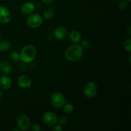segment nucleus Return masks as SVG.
Returning a JSON list of instances; mask_svg holds the SVG:
<instances>
[{"label":"nucleus","instance_id":"obj_6","mask_svg":"<svg viewBox=\"0 0 131 131\" xmlns=\"http://www.w3.org/2000/svg\"><path fill=\"white\" fill-rule=\"evenodd\" d=\"M98 92V87L97 85L93 81L88 82L84 85L83 88V93L85 97L88 98H93L97 95Z\"/></svg>","mask_w":131,"mask_h":131},{"label":"nucleus","instance_id":"obj_23","mask_svg":"<svg viewBox=\"0 0 131 131\" xmlns=\"http://www.w3.org/2000/svg\"><path fill=\"white\" fill-rule=\"evenodd\" d=\"M30 129L32 131H41L42 130V127L39 124H35L33 125L30 126Z\"/></svg>","mask_w":131,"mask_h":131},{"label":"nucleus","instance_id":"obj_28","mask_svg":"<svg viewBox=\"0 0 131 131\" xmlns=\"http://www.w3.org/2000/svg\"><path fill=\"white\" fill-rule=\"evenodd\" d=\"M2 97H3V92L0 90V99L2 98Z\"/></svg>","mask_w":131,"mask_h":131},{"label":"nucleus","instance_id":"obj_3","mask_svg":"<svg viewBox=\"0 0 131 131\" xmlns=\"http://www.w3.org/2000/svg\"><path fill=\"white\" fill-rule=\"evenodd\" d=\"M50 102L52 107L56 109H61L67 103L65 96L58 92H54L50 97Z\"/></svg>","mask_w":131,"mask_h":131},{"label":"nucleus","instance_id":"obj_21","mask_svg":"<svg viewBox=\"0 0 131 131\" xmlns=\"http://www.w3.org/2000/svg\"><path fill=\"white\" fill-rule=\"evenodd\" d=\"M80 46H81V47L83 48V50H86L90 47L91 46V42L90 41L88 40H84L81 42Z\"/></svg>","mask_w":131,"mask_h":131},{"label":"nucleus","instance_id":"obj_12","mask_svg":"<svg viewBox=\"0 0 131 131\" xmlns=\"http://www.w3.org/2000/svg\"><path fill=\"white\" fill-rule=\"evenodd\" d=\"M12 79L8 75H4L0 78V88L3 90H7L12 86Z\"/></svg>","mask_w":131,"mask_h":131},{"label":"nucleus","instance_id":"obj_29","mask_svg":"<svg viewBox=\"0 0 131 131\" xmlns=\"http://www.w3.org/2000/svg\"><path fill=\"white\" fill-rule=\"evenodd\" d=\"M130 58H131V56H129V64H130V63H131V62H130Z\"/></svg>","mask_w":131,"mask_h":131},{"label":"nucleus","instance_id":"obj_11","mask_svg":"<svg viewBox=\"0 0 131 131\" xmlns=\"http://www.w3.org/2000/svg\"><path fill=\"white\" fill-rule=\"evenodd\" d=\"M68 31L65 26H58L54 30L53 36L58 40H62L67 37Z\"/></svg>","mask_w":131,"mask_h":131},{"label":"nucleus","instance_id":"obj_25","mask_svg":"<svg viewBox=\"0 0 131 131\" xmlns=\"http://www.w3.org/2000/svg\"><path fill=\"white\" fill-rule=\"evenodd\" d=\"M43 3L46 4V5H49V4H51L54 1V0H41Z\"/></svg>","mask_w":131,"mask_h":131},{"label":"nucleus","instance_id":"obj_26","mask_svg":"<svg viewBox=\"0 0 131 131\" xmlns=\"http://www.w3.org/2000/svg\"><path fill=\"white\" fill-rule=\"evenodd\" d=\"M52 39H53V37H52L51 35H48L47 37V40L48 41H49V42L50 41H52Z\"/></svg>","mask_w":131,"mask_h":131},{"label":"nucleus","instance_id":"obj_27","mask_svg":"<svg viewBox=\"0 0 131 131\" xmlns=\"http://www.w3.org/2000/svg\"><path fill=\"white\" fill-rule=\"evenodd\" d=\"M127 32H128V34H129V35H131V26H129V27H128L127 28Z\"/></svg>","mask_w":131,"mask_h":131},{"label":"nucleus","instance_id":"obj_22","mask_svg":"<svg viewBox=\"0 0 131 131\" xmlns=\"http://www.w3.org/2000/svg\"><path fill=\"white\" fill-rule=\"evenodd\" d=\"M68 122V119L66 116H61L58 118V123L61 125H66Z\"/></svg>","mask_w":131,"mask_h":131},{"label":"nucleus","instance_id":"obj_10","mask_svg":"<svg viewBox=\"0 0 131 131\" xmlns=\"http://www.w3.org/2000/svg\"><path fill=\"white\" fill-rule=\"evenodd\" d=\"M11 13L10 10L4 6H0V23L6 24L11 20Z\"/></svg>","mask_w":131,"mask_h":131},{"label":"nucleus","instance_id":"obj_9","mask_svg":"<svg viewBox=\"0 0 131 131\" xmlns=\"http://www.w3.org/2000/svg\"><path fill=\"white\" fill-rule=\"evenodd\" d=\"M36 6L31 1H26L20 6V11L22 14L24 15H29L34 13Z\"/></svg>","mask_w":131,"mask_h":131},{"label":"nucleus","instance_id":"obj_2","mask_svg":"<svg viewBox=\"0 0 131 131\" xmlns=\"http://www.w3.org/2000/svg\"><path fill=\"white\" fill-rule=\"evenodd\" d=\"M37 54V49L34 46L31 44L26 45L23 47L19 52L20 60L23 63H31L35 60Z\"/></svg>","mask_w":131,"mask_h":131},{"label":"nucleus","instance_id":"obj_7","mask_svg":"<svg viewBox=\"0 0 131 131\" xmlns=\"http://www.w3.org/2000/svg\"><path fill=\"white\" fill-rule=\"evenodd\" d=\"M43 124L48 127H52L58 123V117L52 111H46L42 117Z\"/></svg>","mask_w":131,"mask_h":131},{"label":"nucleus","instance_id":"obj_30","mask_svg":"<svg viewBox=\"0 0 131 131\" xmlns=\"http://www.w3.org/2000/svg\"><path fill=\"white\" fill-rule=\"evenodd\" d=\"M126 1H128V2L129 3V2H130V1H131V0H126Z\"/></svg>","mask_w":131,"mask_h":131},{"label":"nucleus","instance_id":"obj_5","mask_svg":"<svg viewBox=\"0 0 131 131\" xmlns=\"http://www.w3.org/2000/svg\"><path fill=\"white\" fill-rule=\"evenodd\" d=\"M16 124L19 130H27L30 128L31 120L26 114H20L17 117Z\"/></svg>","mask_w":131,"mask_h":131},{"label":"nucleus","instance_id":"obj_24","mask_svg":"<svg viewBox=\"0 0 131 131\" xmlns=\"http://www.w3.org/2000/svg\"><path fill=\"white\" fill-rule=\"evenodd\" d=\"M52 127H52V130L54 131H62L63 130V126L61 125H60V124H55Z\"/></svg>","mask_w":131,"mask_h":131},{"label":"nucleus","instance_id":"obj_16","mask_svg":"<svg viewBox=\"0 0 131 131\" xmlns=\"http://www.w3.org/2000/svg\"><path fill=\"white\" fill-rule=\"evenodd\" d=\"M54 16V10L50 8L46 9L43 11V15H42L43 19H46V20H50Z\"/></svg>","mask_w":131,"mask_h":131},{"label":"nucleus","instance_id":"obj_1","mask_svg":"<svg viewBox=\"0 0 131 131\" xmlns=\"http://www.w3.org/2000/svg\"><path fill=\"white\" fill-rule=\"evenodd\" d=\"M83 54V49L78 43L70 45L65 51V57L70 62H76L81 59Z\"/></svg>","mask_w":131,"mask_h":131},{"label":"nucleus","instance_id":"obj_17","mask_svg":"<svg viewBox=\"0 0 131 131\" xmlns=\"http://www.w3.org/2000/svg\"><path fill=\"white\" fill-rule=\"evenodd\" d=\"M62 108L63 109L64 113L67 115L72 114L74 111V106L71 103H66Z\"/></svg>","mask_w":131,"mask_h":131},{"label":"nucleus","instance_id":"obj_4","mask_svg":"<svg viewBox=\"0 0 131 131\" xmlns=\"http://www.w3.org/2000/svg\"><path fill=\"white\" fill-rule=\"evenodd\" d=\"M43 18L42 15H40L38 14H31V15H28V17L26 20V24L29 28H38L40 27L43 24Z\"/></svg>","mask_w":131,"mask_h":131},{"label":"nucleus","instance_id":"obj_19","mask_svg":"<svg viewBox=\"0 0 131 131\" xmlns=\"http://www.w3.org/2000/svg\"><path fill=\"white\" fill-rule=\"evenodd\" d=\"M124 48L125 51L130 53L131 52V38H129L124 41Z\"/></svg>","mask_w":131,"mask_h":131},{"label":"nucleus","instance_id":"obj_8","mask_svg":"<svg viewBox=\"0 0 131 131\" xmlns=\"http://www.w3.org/2000/svg\"><path fill=\"white\" fill-rule=\"evenodd\" d=\"M17 84L22 89H28L31 86L32 80L28 75H20L17 79Z\"/></svg>","mask_w":131,"mask_h":131},{"label":"nucleus","instance_id":"obj_15","mask_svg":"<svg viewBox=\"0 0 131 131\" xmlns=\"http://www.w3.org/2000/svg\"><path fill=\"white\" fill-rule=\"evenodd\" d=\"M11 42L6 40L1 41L0 40V51L1 52H5L7 51L11 48Z\"/></svg>","mask_w":131,"mask_h":131},{"label":"nucleus","instance_id":"obj_18","mask_svg":"<svg viewBox=\"0 0 131 131\" xmlns=\"http://www.w3.org/2000/svg\"><path fill=\"white\" fill-rule=\"evenodd\" d=\"M9 58L10 60L14 62H17L20 60V56H19V52L17 51H12L9 54Z\"/></svg>","mask_w":131,"mask_h":131},{"label":"nucleus","instance_id":"obj_20","mask_svg":"<svg viewBox=\"0 0 131 131\" xmlns=\"http://www.w3.org/2000/svg\"><path fill=\"white\" fill-rule=\"evenodd\" d=\"M128 1H127L126 0H122L119 2L118 3V8L119 10H125L127 8L128 5H129V3H128Z\"/></svg>","mask_w":131,"mask_h":131},{"label":"nucleus","instance_id":"obj_31","mask_svg":"<svg viewBox=\"0 0 131 131\" xmlns=\"http://www.w3.org/2000/svg\"><path fill=\"white\" fill-rule=\"evenodd\" d=\"M1 33H0V40H1Z\"/></svg>","mask_w":131,"mask_h":131},{"label":"nucleus","instance_id":"obj_13","mask_svg":"<svg viewBox=\"0 0 131 131\" xmlns=\"http://www.w3.org/2000/svg\"><path fill=\"white\" fill-rule=\"evenodd\" d=\"M67 37L72 43H78L81 40V35L78 31L72 30L68 33Z\"/></svg>","mask_w":131,"mask_h":131},{"label":"nucleus","instance_id":"obj_14","mask_svg":"<svg viewBox=\"0 0 131 131\" xmlns=\"http://www.w3.org/2000/svg\"><path fill=\"white\" fill-rule=\"evenodd\" d=\"M12 71V65L10 63L6 61L0 62V72L4 75H8Z\"/></svg>","mask_w":131,"mask_h":131}]
</instances>
